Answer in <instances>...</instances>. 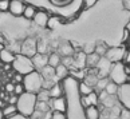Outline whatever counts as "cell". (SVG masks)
I'll use <instances>...</instances> for the list:
<instances>
[{"instance_id": "47", "label": "cell", "mask_w": 130, "mask_h": 119, "mask_svg": "<svg viewBox=\"0 0 130 119\" xmlns=\"http://www.w3.org/2000/svg\"><path fill=\"white\" fill-rule=\"evenodd\" d=\"M80 106L83 107V110L90 106V103H89V101H87V96H80Z\"/></svg>"}, {"instance_id": "46", "label": "cell", "mask_w": 130, "mask_h": 119, "mask_svg": "<svg viewBox=\"0 0 130 119\" xmlns=\"http://www.w3.org/2000/svg\"><path fill=\"white\" fill-rule=\"evenodd\" d=\"M129 39H130V32L125 28V30H123V35H122V43H123V44H126V43L129 42Z\"/></svg>"}, {"instance_id": "51", "label": "cell", "mask_w": 130, "mask_h": 119, "mask_svg": "<svg viewBox=\"0 0 130 119\" xmlns=\"http://www.w3.org/2000/svg\"><path fill=\"white\" fill-rule=\"evenodd\" d=\"M4 48H6V46H4V43H0V51H3Z\"/></svg>"}, {"instance_id": "10", "label": "cell", "mask_w": 130, "mask_h": 119, "mask_svg": "<svg viewBox=\"0 0 130 119\" xmlns=\"http://www.w3.org/2000/svg\"><path fill=\"white\" fill-rule=\"evenodd\" d=\"M86 55L82 48H75V54L73 56V68L74 70H85L86 68ZM71 68V70H73Z\"/></svg>"}, {"instance_id": "55", "label": "cell", "mask_w": 130, "mask_h": 119, "mask_svg": "<svg viewBox=\"0 0 130 119\" xmlns=\"http://www.w3.org/2000/svg\"><path fill=\"white\" fill-rule=\"evenodd\" d=\"M0 119H3V115H2V110H0Z\"/></svg>"}, {"instance_id": "34", "label": "cell", "mask_w": 130, "mask_h": 119, "mask_svg": "<svg viewBox=\"0 0 130 119\" xmlns=\"http://www.w3.org/2000/svg\"><path fill=\"white\" fill-rule=\"evenodd\" d=\"M62 23V17H59V16H52V17H50V20H48V24H47V27L48 28H55L56 26H59Z\"/></svg>"}, {"instance_id": "21", "label": "cell", "mask_w": 130, "mask_h": 119, "mask_svg": "<svg viewBox=\"0 0 130 119\" xmlns=\"http://www.w3.org/2000/svg\"><path fill=\"white\" fill-rule=\"evenodd\" d=\"M99 60H101V56L98 54H95V52L87 55L86 56V68H95L98 66Z\"/></svg>"}, {"instance_id": "32", "label": "cell", "mask_w": 130, "mask_h": 119, "mask_svg": "<svg viewBox=\"0 0 130 119\" xmlns=\"http://www.w3.org/2000/svg\"><path fill=\"white\" fill-rule=\"evenodd\" d=\"M82 51L85 52L86 55H90V54H93V52L95 51V43H85L83 47H82Z\"/></svg>"}, {"instance_id": "8", "label": "cell", "mask_w": 130, "mask_h": 119, "mask_svg": "<svg viewBox=\"0 0 130 119\" xmlns=\"http://www.w3.org/2000/svg\"><path fill=\"white\" fill-rule=\"evenodd\" d=\"M95 68H97V71H98V78H109L110 71H111V68H113V63L106 58V56H102L98 66Z\"/></svg>"}, {"instance_id": "25", "label": "cell", "mask_w": 130, "mask_h": 119, "mask_svg": "<svg viewBox=\"0 0 130 119\" xmlns=\"http://www.w3.org/2000/svg\"><path fill=\"white\" fill-rule=\"evenodd\" d=\"M36 7L31 6V4H27L26 8H24V12H23V16H24V19H27V20H34V16L36 15Z\"/></svg>"}, {"instance_id": "2", "label": "cell", "mask_w": 130, "mask_h": 119, "mask_svg": "<svg viewBox=\"0 0 130 119\" xmlns=\"http://www.w3.org/2000/svg\"><path fill=\"white\" fill-rule=\"evenodd\" d=\"M43 83L44 79L40 75L39 71H32L31 74H28L23 79V86L26 88V92H32V94H38L43 88Z\"/></svg>"}, {"instance_id": "35", "label": "cell", "mask_w": 130, "mask_h": 119, "mask_svg": "<svg viewBox=\"0 0 130 119\" xmlns=\"http://www.w3.org/2000/svg\"><path fill=\"white\" fill-rule=\"evenodd\" d=\"M8 50L12 51L15 55H19V54H20V50H22V43H19V42L12 43V46H9Z\"/></svg>"}, {"instance_id": "5", "label": "cell", "mask_w": 130, "mask_h": 119, "mask_svg": "<svg viewBox=\"0 0 130 119\" xmlns=\"http://www.w3.org/2000/svg\"><path fill=\"white\" fill-rule=\"evenodd\" d=\"M20 54L27 58H34L38 54V40L35 37H27L26 40H23Z\"/></svg>"}, {"instance_id": "15", "label": "cell", "mask_w": 130, "mask_h": 119, "mask_svg": "<svg viewBox=\"0 0 130 119\" xmlns=\"http://www.w3.org/2000/svg\"><path fill=\"white\" fill-rule=\"evenodd\" d=\"M2 115H3V119H12L16 115H19L16 104H8L7 103L6 106L2 108Z\"/></svg>"}, {"instance_id": "17", "label": "cell", "mask_w": 130, "mask_h": 119, "mask_svg": "<svg viewBox=\"0 0 130 119\" xmlns=\"http://www.w3.org/2000/svg\"><path fill=\"white\" fill-rule=\"evenodd\" d=\"M48 92H50V98H51V99L64 96V84H62V82L55 83V84L48 90Z\"/></svg>"}, {"instance_id": "39", "label": "cell", "mask_w": 130, "mask_h": 119, "mask_svg": "<svg viewBox=\"0 0 130 119\" xmlns=\"http://www.w3.org/2000/svg\"><path fill=\"white\" fill-rule=\"evenodd\" d=\"M9 2L11 0H0V12H7L9 9Z\"/></svg>"}, {"instance_id": "3", "label": "cell", "mask_w": 130, "mask_h": 119, "mask_svg": "<svg viewBox=\"0 0 130 119\" xmlns=\"http://www.w3.org/2000/svg\"><path fill=\"white\" fill-rule=\"evenodd\" d=\"M12 70H13V72L22 74L23 76H26V75L31 74L32 71H35V67H34L31 58H27V56L19 54L16 55V58L12 63Z\"/></svg>"}, {"instance_id": "23", "label": "cell", "mask_w": 130, "mask_h": 119, "mask_svg": "<svg viewBox=\"0 0 130 119\" xmlns=\"http://www.w3.org/2000/svg\"><path fill=\"white\" fill-rule=\"evenodd\" d=\"M60 63H62V56L58 54V52H52V54H48V66L56 68Z\"/></svg>"}, {"instance_id": "13", "label": "cell", "mask_w": 130, "mask_h": 119, "mask_svg": "<svg viewBox=\"0 0 130 119\" xmlns=\"http://www.w3.org/2000/svg\"><path fill=\"white\" fill-rule=\"evenodd\" d=\"M32 63H34V67H35L36 71H40L42 68H44L47 64H48V54H38L31 58Z\"/></svg>"}, {"instance_id": "18", "label": "cell", "mask_w": 130, "mask_h": 119, "mask_svg": "<svg viewBox=\"0 0 130 119\" xmlns=\"http://www.w3.org/2000/svg\"><path fill=\"white\" fill-rule=\"evenodd\" d=\"M15 58H16V55L12 51H9L8 48H4L3 51H0V62L3 64H12Z\"/></svg>"}, {"instance_id": "33", "label": "cell", "mask_w": 130, "mask_h": 119, "mask_svg": "<svg viewBox=\"0 0 130 119\" xmlns=\"http://www.w3.org/2000/svg\"><path fill=\"white\" fill-rule=\"evenodd\" d=\"M87 101L90 103V106H98L99 104V98H98V94L97 92H91L90 95H87Z\"/></svg>"}, {"instance_id": "40", "label": "cell", "mask_w": 130, "mask_h": 119, "mask_svg": "<svg viewBox=\"0 0 130 119\" xmlns=\"http://www.w3.org/2000/svg\"><path fill=\"white\" fill-rule=\"evenodd\" d=\"M98 0H83L82 2V6H83V9H89L91 7H94L95 4H97Z\"/></svg>"}, {"instance_id": "19", "label": "cell", "mask_w": 130, "mask_h": 119, "mask_svg": "<svg viewBox=\"0 0 130 119\" xmlns=\"http://www.w3.org/2000/svg\"><path fill=\"white\" fill-rule=\"evenodd\" d=\"M85 119H99L101 118V110L98 106H89L83 110Z\"/></svg>"}, {"instance_id": "45", "label": "cell", "mask_w": 130, "mask_h": 119, "mask_svg": "<svg viewBox=\"0 0 130 119\" xmlns=\"http://www.w3.org/2000/svg\"><path fill=\"white\" fill-rule=\"evenodd\" d=\"M122 63L123 64H130V48H126V52H125Z\"/></svg>"}, {"instance_id": "22", "label": "cell", "mask_w": 130, "mask_h": 119, "mask_svg": "<svg viewBox=\"0 0 130 119\" xmlns=\"http://www.w3.org/2000/svg\"><path fill=\"white\" fill-rule=\"evenodd\" d=\"M99 103H102V106L105 108H107V110H110V108H113L114 106H117V104H119L118 99H117V95H107L103 101H101Z\"/></svg>"}, {"instance_id": "29", "label": "cell", "mask_w": 130, "mask_h": 119, "mask_svg": "<svg viewBox=\"0 0 130 119\" xmlns=\"http://www.w3.org/2000/svg\"><path fill=\"white\" fill-rule=\"evenodd\" d=\"M35 111H39V112H43V114L50 112V111H51L50 103H48V102H39V101H38V103H36V110H35Z\"/></svg>"}, {"instance_id": "16", "label": "cell", "mask_w": 130, "mask_h": 119, "mask_svg": "<svg viewBox=\"0 0 130 119\" xmlns=\"http://www.w3.org/2000/svg\"><path fill=\"white\" fill-rule=\"evenodd\" d=\"M40 75L43 76L44 80H52V82H59V80L56 79V72H55V68L51 67V66L47 64L44 68H42L40 71Z\"/></svg>"}, {"instance_id": "42", "label": "cell", "mask_w": 130, "mask_h": 119, "mask_svg": "<svg viewBox=\"0 0 130 119\" xmlns=\"http://www.w3.org/2000/svg\"><path fill=\"white\" fill-rule=\"evenodd\" d=\"M50 2L54 4V6H59V7H62V6H67V4H70L73 0H50Z\"/></svg>"}, {"instance_id": "43", "label": "cell", "mask_w": 130, "mask_h": 119, "mask_svg": "<svg viewBox=\"0 0 130 119\" xmlns=\"http://www.w3.org/2000/svg\"><path fill=\"white\" fill-rule=\"evenodd\" d=\"M18 101H19V96L18 95H15V94H11L8 96V101H7V103L8 104H16L18 103Z\"/></svg>"}, {"instance_id": "52", "label": "cell", "mask_w": 130, "mask_h": 119, "mask_svg": "<svg viewBox=\"0 0 130 119\" xmlns=\"http://www.w3.org/2000/svg\"><path fill=\"white\" fill-rule=\"evenodd\" d=\"M125 28H126V30L130 32V20H129V23H127V24H126V27H125Z\"/></svg>"}, {"instance_id": "20", "label": "cell", "mask_w": 130, "mask_h": 119, "mask_svg": "<svg viewBox=\"0 0 130 119\" xmlns=\"http://www.w3.org/2000/svg\"><path fill=\"white\" fill-rule=\"evenodd\" d=\"M55 72H56V79L59 80V82H62V80H64V79H67L70 76V70L62 63L55 68Z\"/></svg>"}, {"instance_id": "6", "label": "cell", "mask_w": 130, "mask_h": 119, "mask_svg": "<svg viewBox=\"0 0 130 119\" xmlns=\"http://www.w3.org/2000/svg\"><path fill=\"white\" fill-rule=\"evenodd\" d=\"M117 99H118V102H119L122 108L130 110V84L129 83H125L122 86H119Z\"/></svg>"}, {"instance_id": "26", "label": "cell", "mask_w": 130, "mask_h": 119, "mask_svg": "<svg viewBox=\"0 0 130 119\" xmlns=\"http://www.w3.org/2000/svg\"><path fill=\"white\" fill-rule=\"evenodd\" d=\"M110 48V47H107V44L106 43H103V42H97L95 43V54H98L101 58L102 56H105L106 55V52H107V50Z\"/></svg>"}, {"instance_id": "27", "label": "cell", "mask_w": 130, "mask_h": 119, "mask_svg": "<svg viewBox=\"0 0 130 119\" xmlns=\"http://www.w3.org/2000/svg\"><path fill=\"white\" fill-rule=\"evenodd\" d=\"M109 82H110V78H99L97 86L94 87V91L97 92V94H99L101 91H103V90L106 88V86H107Z\"/></svg>"}, {"instance_id": "54", "label": "cell", "mask_w": 130, "mask_h": 119, "mask_svg": "<svg viewBox=\"0 0 130 119\" xmlns=\"http://www.w3.org/2000/svg\"><path fill=\"white\" fill-rule=\"evenodd\" d=\"M126 44H127V48H130V39H129V42L126 43Z\"/></svg>"}, {"instance_id": "28", "label": "cell", "mask_w": 130, "mask_h": 119, "mask_svg": "<svg viewBox=\"0 0 130 119\" xmlns=\"http://www.w3.org/2000/svg\"><path fill=\"white\" fill-rule=\"evenodd\" d=\"M36 98H38V101H39V102H50L51 101L48 90H44V88H42L40 91L36 94Z\"/></svg>"}, {"instance_id": "11", "label": "cell", "mask_w": 130, "mask_h": 119, "mask_svg": "<svg viewBox=\"0 0 130 119\" xmlns=\"http://www.w3.org/2000/svg\"><path fill=\"white\" fill-rule=\"evenodd\" d=\"M26 6L27 4H24L23 0H11V2H9V9L8 11L11 12L13 16H23Z\"/></svg>"}, {"instance_id": "50", "label": "cell", "mask_w": 130, "mask_h": 119, "mask_svg": "<svg viewBox=\"0 0 130 119\" xmlns=\"http://www.w3.org/2000/svg\"><path fill=\"white\" fill-rule=\"evenodd\" d=\"M6 104H7V103H6V101H3V99L0 98V110H2V108H3L4 106H6Z\"/></svg>"}, {"instance_id": "7", "label": "cell", "mask_w": 130, "mask_h": 119, "mask_svg": "<svg viewBox=\"0 0 130 119\" xmlns=\"http://www.w3.org/2000/svg\"><path fill=\"white\" fill-rule=\"evenodd\" d=\"M125 52H126V48L125 47H110L106 52V58H107L111 63H121L123 60Z\"/></svg>"}, {"instance_id": "24", "label": "cell", "mask_w": 130, "mask_h": 119, "mask_svg": "<svg viewBox=\"0 0 130 119\" xmlns=\"http://www.w3.org/2000/svg\"><path fill=\"white\" fill-rule=\"evenodd\" d=\"M78 91H79V95L80 96H87L91 92H94V88L87 86L85 82H79L78 83Z\"/></svg>"}, {"instance_id": "41", "label": "cell", "mask_w": 130, "mask_h": 119, "mask_svg": "<svg viewBox=\"0 0 130 119\" xmlns=\"http://www.w3.org/2000/svg\"><path fill=\"white\" fill-rule=\"evenodd\" d=\"M4 90H6V92L7 94H13V91H15V83L13 82H8L6 83V86H4Z\"/></svg>"}, {"instance_id": "12", "label": "cell", "mask_w": 130, "mask_h": 119, "mask_svg": "<svg viewBox=\"0 0 130 119\" xmlns=\"http://www.w3.org/2000/svg\"><path fill=\"white\" fill-rule=\"evenodd\" d=\"M48 103H50L51 111H60V112H66L67 111V101H66L64 96L51 99Z\"/></svg>"}, {"instance_id": "14", "label": "cell", "mask_w": 130, "mask_h": 119, "mask_svg": "<svg viewBox=\"0 0 130 119\" xmlns=\"http://www.w3.org/2000/svg\"><path fill=\"white\" fill-rule=\"evenodd\" d=\"M48 20H50V15L47 13L44 9H38L36 11V15L34 16V23H35L36 26H39L42 28L47 27V24H48Z\"/></svg>"}, {"instance_id": "49", "label": "cell", "mask_w": 130, "mask_h": 119, "mask_svg": "<svg viewBox=\"0 0 130 119\" xmlns=\"http://www.w3.org/2000/svg\"><path fill=\"white\" fill-rule=\"evenodd\" d=\"M125 72H126L127 76L130 75V64H125Z\"/></svg>"}, {"instance_id": "37", "label": "cell", "mask_w": 130, "mask_h": 119, "mask_svg": "<svg viewBox=\"0 0 130 119\" xmlns=\"http://www.w3.org/2000/svg\"><path fill=\"white\" fill-rule=\"evenodd\" d=\"M73 56H67V58H62V64H64L69 70L73 68Z\"/></svg>"}, {"instance_id": "9", "label": "cell", "mask_w": 130, "mask_h": 119, "mask_svg": "<svg viewBox=\"0 0 130 119\" xmlns=\"http://www.w3.org/2000/svg\"><path fill=\"white\" fill-rule=\"evenodd\" d=\"M56 52L62 56V58L74 56V54H75L74 44H73V43H71L70 40H62V42H59V44H58Z\"/></svg>"}, {"instance_id": "38", "label": "cell", "mask_w": 130, "mask_h": 119, "mask_svg": "<svg viewBox=\"0 0 130 119\" xmlns=\"http://www.w3.org/2000/svg\"><path fill=\"white\" fill-rule=\"evenodd\" d=\"M51 119H67V115H66V112L52 111L51 112Z\"/></svg>"}, {"instance_id": "30", "label": "cell", "mask_w": 130, "mask_h": 119, "mask_svg": "<svg viewBox=\"0 0 130 119\" xmlns=\"http://www.w3.org/2000/svg\"><path fill=\"white\" fill-rule=\"evenodd\" d=\"M118 88H119V86L118 84H115L114 82H110L107 83V86H106V88H105V91L107 92L109 95H117L118 94Z\"/></svg>"}, {"instance_id": "53", "label": "cell", "mask_w": 130, "mask_h": 119, "mask_svg": "<svg viewBox=\"0 0 130 119\" xmlns=\"http://www.w3.org/2000/svg\"><path fill=\"white\" fill-rule=\"evenodd\" d=\"M126 83H129V84H130V75L127 76V80H126Z\"/></svg>"}, {"instance_id": "1", "label": "cell", "mask_w": 130, "mask_h": 119, "mask_svg": "<svg viewBox=\"0 0 130 119\" xmlns=\"http://www.w3.org/2000/svg\"><path fill=\"white\" fill-rule=\"evenodd\" d=\"M36 103H38L36 94H32V92L22 94L16 103L19 115H22L23 118H31L36 110Z\"/></svg>"}, {"instance_id": "44", "label": "cell", "mask_w": 130, "mask_h": 119, "mask_svg": "<svg viewBox=\"0 0 130 119\" xmlns=\"http://www.w3.org/2000/svg\"><path fill=\"white\" fill-rule=\"evenodd\" d=\"M23 79H24V76H23L22 74H18V72H15V75H13V80L12 82L13 83H23Z\"/></svg>"}, {"instance_id": "36", "label": "cell", "mask_w": 130, "mask_h": 119, "mask_svg": "<svg viewBox=\"0 0 130 119\" xmlns=\"http://www.w3.org/2000/svg\"><path fill=\"white\" fill-rule=\"evenodd\" d=\"M26 92V88H24V86H23V83H16L15 84V91H13V94L18 95V96H20L22 94H24Z\"/></svg>"}, {"instance_id": "48", "label": "cell", "mask_w": 130, "mask_h": 119, "mask_svg": "<svg viewBox=\"0 0 130 119\" xmlns=\"http://www.w3.org/2000/svg\"><path fill=\"white\" fill-rule=\"evenodd\" d=\"M123 6L127 11H130V0H123Z\"/></svg>"}, {"instance_id": "31", "label": "cell", "mask_w": 130, "mask_h": 119, "mask_svg": "<svg viewBox=\"0 0 130 119\" xmlns=\"http://www.w3.org/2000/svg\"><path fill=\"white\" fill-rule=\"evenodd\" d=\"M47 50H48V42L46 39L38 40V52L39 54H47Z\"/></svg>"}, {"instance_id": "4", "label": "cell", "mask_w": 130, "mask_h": 119, "mask_svg": "<svg viewBox=\"0 0 130 119\" xmlns=\"http://www.w3.org/2000/svg\"><path fill=\"white\" fill-rule=\"evenodd\" d=\"M109 78H110L111 82H114L118 86H122V84L126 83L127 75H126V72H125V64L122 63V62L121 63H114L113 64V68H111V71H110Z\"/></svg>"}]
</instances>
